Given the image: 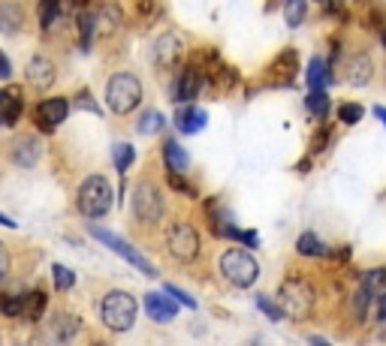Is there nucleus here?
Returning a JSON list of instances; mask_svg holds the SVG:
<instances>
[{"label":"nucleus","mask_w":386,"mask_h":346,"mask_svg":"<svg viewBox=\"0 0 386 346\" xmlns=\"http://www.w3.org/2000/svg\"><path fill=\"white\" fill-rule=\"evenodd\" d=\"M383 280H386V271L383 268H374V271H369V274H362L360 293L353 295V316L360 322H365L369 307L378 302V295H380V289H383Z\"/></svg>","instance_id":"nucleus-9"},{"label":"nucleus","mask_w":386,"mask_h":346,"mask_svg":"<svg viewBox=\"0 0 386 346\" xmlns=\"http://www.w3.org/2000/svg\"><path fill=\"white\" fill-rule=\"evenodd\" d=\"M67 115H70V103L63 97H52V99H43L40 106H36V112H33V121L36 126H40L43 133H52L58 124L67 121Z\"/></svg>","instance_id":"nucleus-10"},{"label":"nucleus","mask_w":386,"mask_h":346,"mask_svg":"<svg viewBox=\"0 0 386 346\" xmlns=\"http://www.w3.org/2000/svg\"><path fill=\"white\" fill-rule=\"evenodd\" d=\"M338 115H341V121H344V124H360V121H362V115H365V108H362L360 103H344Z\"/></svg>","instance_id":"nucleus-35"},{"label":"nucleus","mask_w":386,"mask_h":346,"mask_svg":"<svg viewBox=\"0 0 386 346\" xmlns=\"http://www.w3.org/2000/svg\"><path fill=\"white\" fill-rule=\"evenodd\" d=\"M100 320L112 331H127L136 322V298L130 293H121V289L109 293L100 304Z\"/></svg>","instance_id":"nucleus-5"},{"label":"nucleus","mask_w":386,"mask_h":346,"mask_svg":"<svg viewBox=\"0 0 386 346\" xmlns=\"http://www.w3.org/2000/svg\"><path fill=\"white\" fill-rule=\"evenodd\" d=\"M305 106H308V112L314 115V117H326L329 108H332V103H329V97H326V90H311L308 99H305Z\"/></svg>","instance_id":"nucleus-29"},{"label":"nucleus","mask_w":386,"mask_h":346,"mask_svg":"<svg viewBox=\"0 0 386 346\" xmlns=\"http://www.w3.org/2000/svg\"><path fill=\"white\" fill-rule=\"evenodd\" d=\"M76 208L79 214H85L88 220H100V217L109 214L112 208V187L103 175H91L82 181L79 193H76Z\"/></svg>","instance_id":"nucleus-1"},{"label":"nucleus","mask_w":386,"mask_h":346,"mask_svg":"<svg viewBox=\"0 0 386 346\" xmlns=\"http://www.w3.org/2000/svg\"><path fill=\"white\" fill-rule=\"evenodd\" d=\"M208 124V115H206V108H196V106H181L178 112H176V126L181 133H199L202 126Z\"/></svg>","instance_id":"nucleus-17"},{"label":"nucleus","mask_w":386,"mask_h":346,"mask_svg":"<svg viewBox=\"0 0 386 346\" xmlns=\"http://www.w3.org/2000/svg\"><path fill=\"white\" fill-rule=\"evenodd\" d=\"M0 226H6V229H15V220H13V217H6V214H0Z\"/></svg>","instance_id":"nucleus-42"},{"label":"nucleus","mask_w":386,"mask_h":346,"mask_svg":"<svg viewBox=\"0 0 386 346\" xmlns=\"http://www.w3.org/2000/svg\"><path fill=\"white\" fill-rule=\"evenodd\" d=\"M341 76H344L347 85H356V88H365V85H369L371 76H374V60L369 58V51L347 54Z\"/></svg>","instance_id":"nucleus-11"},{"label":"nucleus","mask_w":386,"mask_h":346,"mask_svg":"<svg viewBox=\"0 0 386 346\" xmlns=\"http://www.w3.org/2000/svg\"><path fill=\"white\" fill-rule=\"evenodd\" d=\"M52 274H54V286H58L61 293H67V289L76 283V274H72L70 268H63V265H52Z\"/></svg>","instance_id":"nucleus-33"},{"label":"nucleus","mask_w":386,"mask_h":346,"mask_svg":"<svg viewBox=\"0 0 386 346\" xmlns=\"http://www.w3.org/2000/svg\"><path fill=\"white\" fill-rule=\"evenodd\" d=\"M256 307L269 316L272 322H278V320H284V311H281V304H275L272 298H265V295H256Z\"/></svg>","instance_id":"nucleus-34"},{"label":"nucleus","mask_w":386,"mask_h":346,"mask_svg":"<svg viewBox=\"0 0 386 346\" xmlns=\"http://www.w3.org/2000/svg\"><path fill=\"white\" fill-rule=\"evenodd\" d=\"M380 40H383V45H386V27H383V33H380Z\"/></svg>","instance_id":"nucleus-44"},{"label":"nucleus","mask_w":386,"mask_h":346,"mask_svg":"<svg viewBox=\"0 0 386 346\" xmlns=\"http://www.w3.org/2000/svg\"><path fill=\"white\" fill-rule=\"evenodd\" d=\"M22 27H24V9L18 3H0V31L15 36Z\"/></svg>","instance_id":"nucleus-20"},{"label":"nucleus","mask_w":386,"mask_h":346,"mask_svg":"<svg viewBox=\"0 0 386 346\" xmlns=\"http://www.w3.org/2000/svg\"><path fill=\"white\" fill-rule=\"evenodd\" d=\"M88 232H91V235H94V238H97V241H103V244H106V247H109V250H115V253H118V256H124V259H127V262H130V265H133V268H139V271H142V274H145V277H157V268H154V265H151V262H148V259H145V256H142V253H136V247H133V244H130V241L118 238V235H115V232H109V229H103V226H88Z\"/></svg>","instance_id":"nucleus-6"},{"label":"nucleus","mask_w":386,"mask_h":346,"mask_svg":"<svg viewBox=\"0 0 386 346\" xmlns=\"http://www.w3.org/2000/svg\"><path fill=\"white\" fill-rule=\"evenodd\" d=\"M6 274H9V253H6L3 244H0V283H3Z\"/></svg>","instance_id":"nucleus-38"},{"label":"nucleus","mask_w":386,"mask_h":346,"mask_svg":"<svg viewBox=\"0 0 386 346\" xmlns=\"http://www.w3.org/2000/svg\"><path fill=\"white\" fill-rule=\"evenodd\" d=\"M167 247L178 262H193L199 256V232L190 223H176L167 235Z\"/></svg>","instance_id":"nucleus-8"},{"label":"nucleus","mask_w":386,"mask_h":346,"mask_svg":"<svg viewBox=\"0 0 386 346\" xmlns=\"http://www.w3.org/2000/svg\"><path fill=\"white\" fill-rule=\"evenodd\" d=\"M0 313L3 316H22V298L18 295H0Z\"/></svg>","instance_id":"nucleus-36"},{"label":"nucleus","mask_w":386,"mask_h":346,"mask_svg":"<svg viewBox=\"0 0 386 346\" xmlns=\"http://www.w3.org/2000/svg\"><path fill=\"white\" fill-rule=\"evenodd\" d=\"M43 311H45V295L43 293H31V295L22 298V316L24 320L36 322L43 316Z\"/></svg>","instance_id":"nucleus-25"},{"label":"nucleus","mask_w":386,"mask_h":346,"mask_svg":"<svg viewBox=\"0 0 386 346\" xmlns=\"http://www.w3.org/2000/svg\"><path fill=\"white\" fill-rule=\"evenodd\" d=\"M40 154H43V145L33 139V135H15L13 145H9V160L15 163V166H24L31 169L40 163Z\"/></svg>","instance_id":"nucleus-12"},{"label":"nucleus","mask_w":386,"mask_h":346,"mask_svg":"<svg viewBox=\"0 0 386 346\" xmlns=\"http://www.w3.org/2000/svg\"><path fill=\"white\" fill-rule=\"evenodd\" d=\"M163 157H167V166H169V172H185L187 166H190V160H187V151L181 148L178 142H167L163 145Z\"/></svg>","instance_id":"nucleus-22"},{"label":"nucleus","mask_w":386,"mask_h":346,"mask_svg":"<svg viewBox=\"0 0 386 346\" xmlns=\"http://www.w3.org/2000/svg\"><path fill=\"white\" fill-rule=\"evenodd\" d=\"M97 33V13H79V40H82V49H91V40Z\"/></svg>","instance_id":"nucleus-27"},{"label":"nucleus","mask_w":386,"mask_h":346,"mask_svg":"<svg viewBox=\"0 0 386 346\" xmlns=\"http://www.w3.org/2000/svg\"><path fill=\"white\" fill-rule=\"evenodd\" d=\"M133 214L142 223H160L163 217V196L151 181H139L133 190Z\"/></svg>","instance_id":"nucleus-7"},{"label":"nucleus","mask_w":386,"mask_h":346,"mask_svg":"<svg viewBox=\"0 0 386 346\" xmlns=\"http://www.w3.org/2000/svg\"><path fill=\"white\" fill-rule=\"evenodd\" d=\"M22 115V90L18 88H9V90H0V124L3 126H13Z\"/></svg>","instance_id":"nucleus-18"},{"label":"nucleus","mask_w":386,"mask_h":346,"mask_svg":"<svg viewBox=\"0 0 386 346\" xmlns=\"http://www.w3.org/2000/svg\"><path fill=\"white\" fill-rule=\"evenodd\" d=\"M242 244H247V247H256L260 238H256V232H242Z\"/></svg>","instance_id":"nucleus-41"},{"label":"nucleus","mask_w":386,"mask_h":346,"mask_svg":"<svg viewBox=\"0 0 386 346\" xmlns=\"http://www.w3.org/2000/svg\"><path fill=\"white\" fill-rule=\"evenodd\" d=\"M293 72H296V51H284L281 58L275 60L272 76H278V85H287L293 79Z\"/></svg>","instance_id":"nucleus-24"},{"label":"nucleus","mask_w":386,"mask_h":346,"mask_svg":"<svg viewBox=\"0 0 386 346\" xmlns=\"http://www.w3.org/2000/svg\"><path fill=\"white\" fill-rule=\"evenodd\" d=\"M374 117H378V121H383V126H386V108L383 106H374Z\"/></svg>","instance_id":"nucleus-43"},{"label":"nucleus","mask_w":386,"mask_h":346,"mask_svg":"<svg viewBox=\"0 0 386 346\" xmlns=\"http://www.w3.org/2000/svg\"><path fill=\"white\" fill-rule=\"evenodd\" d=\"M97 27L103 36H112L118 27H121V6H115V3L100 6L97 9Z\"/></svg>","instance_id":"nucleus-21"},{"label":"nucleus","mask_w":386,"mask_h":346,"mask_svg":"<svg viewBox=\"0 0 386 346\" xmlns=\"http://www.w3.org/2000/svg\"><path fill=\"white\" fill-rule=\"evenodd\" d=\"M145 313H148L154 322H169V320H176L178 304L172 302V295L167 289H163V293H148L145 295Z\"/></svg>","instance_id":"nucleus-14"},{"label":"nucleus","mask_w":386,"mask_h":346,"mask_svg":"<svg viewBox=\"0 0 386 346\" xmlns=\"http://www.w3.org/2000/svg\"><path fill=\"white\" fill-rule=\"evenodd\" d=\"M202 88V69L199 67H187L181 76L172 81V99L176 103H193V97Z\"/></svg>","instance_id":"nucleus-13"},{"label":"nucleus","mask_w":386,"mask_h":346,"mask_svg":"<svg viewBox=\"0 0 386 346\" xmlns=\"http://www.w3.org/2000/svg\"><path fill=\"white\" fill-rule=\"evenodd\" d=\"M374 304H378V320L383 322L386 320V289H380V295H378V302H374Z\"/></svg>","instance_id":"nucleus-39"},{"label":"nucleus","mask_w":386,"mask_h":346,"mask_svg":"<svg viewBox=\"0 0 386 346\" xmlns=\"http://www.w3.org/2000/svg\"><path fill=\"white\" fill-rule=\"evenodd\" d=\"M27 81H31V88H52L54 85V79H58V72H54V63L45 58V54H33L31 63H27Z\"/></svg>","instance_id":"nucleus-15"},{"label":"nucleus","mask_w":386,"mask_h":346,"mask_svg":"<svg viewBox=\"0 0 386 346\" xmlns=\"http://www.w3.org/2000/svg\"><path fill=\"white\" fill-rule=\"evenodd\" d=\"M76 331H79V316H70V313H58V316H54L52 334L58 340H70Z\"/></svg>","instance_id":"nucleus-23"},{"label":"nucleus","mask_w":386,"mask_h":346,"mask_svg":"<svg viewBox=\"0 0 386 346\" xmlns=\"http://www.w3.org/2000/svg\"><path fill=\"white\" fill-rule=\"evenodd\" d=\"M136 130H139L142 135H145V133H160V130H167V117H163L160 112H154V108H148V112L139 117Z\"/></svg>","instance_id":"nucleus-28"},{"label":"nucleus","mask_w":386,"mask_h":346,"mask_svg":"<svg viewBox=\"0 0 386 346\" xmlns=\"http://www.w3.org/2000/svg\"><path fill=\"white\" fill-rule=\"evenodd\" d=\"M296 250L302 253V256H326L323 241H320L314 232H302L299 241H296Z\"/></svg>","instance_id":"nucleus-26"},{"label":"nucleus","mask_w":386,"mask_h":346,"mask_svg":"<svg viewBox=\"0 0 386 346\" xmlns=\"http://www.w3.org/2000/svg\"><path fill=\"white\" fill-rule=\"evenodd\" d=\"M220 274H224L233 286L247 289V286L256 283V277H260V265H256V259L245 247H233L220 256Z\"/></svg>","instance_id":"nucleus-4"},{"label":"nucleus","mask_w":386,"mask_h":346,"mask_svg":"<svg viewBox=\"0 0 386 346\" xmlns=\"http://www.w3.org/2000/svg\"><path fill=\"white\" fill-rule=\"evenodd\" d=\"M13 76V67H9V60H6V54L0 51V79H9Z\"/></svg>","instance_id":"nucleus-40"},{"label":"nucleus","mask_w":386,"mask_h":346,"mask_svg":"<svg viewBox=\"0 0 386 346\" xmlns=\"http://www.w3.org/2000/svg\"><path fill=\"white\" fill-rule=\"evenodd\" d=\"M61 13H63L61 0H43V3H40V27H43V31H49V27L58 22Z\"/></svg>","instance_id":"nucleus-31"},{"label":"nucleus","mask_w":386,"mask_h":346,"mask_svg":"<svg viewBox=\"0 0 386 346\" xmlns=\"http://www.w3.org/2000/svg\"><path fill=\"white\" fill-rule=\"evenodd\" d=\"M112 154H115V169H118V172H121V175H124V172H127V169H130V163H133V157H136L133 145H130V142H118V145H115V148H112Z\"/></svg>","instance_id":"nucleus-32"},{"label":"nucleus","mask_w":386,"mask_h":346,"mask_svg":"<svg viewBox=\"0 0 386 346\" xmlns=\"http://www.w3.org/2000/svg\"><path fill=\"white\" fill-rule=\"evenodd\" d=\"M167 293L172 295V298H176V302L178 304H185V307H196V302H193V298L185 293V289H178V286H172V283H167Z\"/></svg>","instance_id":"nucleus-37"},{"label":"nucleus","mask_w":386,"mask_h":346,"mask_svg":"<svg viewBox=\"0 0 386 346\" xmlns=\"http://www.w3.org/2000/svg\"><path fill=\"white\" fill-rule=\"evenodd\" d=\"M278 302H281L284 316L302 322V320H308V316H311V311H314V289H311L308 280L290 277V280H284V283H281Z\"/></svg>","instance_id":"nucleus-3"},{"label":"nucleus","mask_w":386,"mask_h":346,"mask_svg":"<svg viewBox=\"0 0 386 346\" xmlns=\"http://www.w3.org/2000/svg\"><path fill=\"white\" fill-rule=\"evenodd\" d=\"M308 15V0H287V6H284V18H287L290 27H299L305 22Z\"/></svg>","instance_id":"nucleus-30"},{"label":"nucleus","mask_w":386,"mask_h":346,"mask_svg":"<svg viewBox=\"0 0 386 346\" xmlns=\"http://www.w3.org/2000/svg\"><path fill=\"white\" fill-rule=\"evenodd\" d=\"M142 103V81L133 72H115L106 85V106L115 115H130Z\"/></svg>","instance_id":"nucleus-2"},{"label":"nucleus","mask_w":386,"mask_h":346,"mask_svg":"<svg viewBox=\"0 0 386 346\" xmlns=\"http://www.w3.org/2000/svg\"><path fill=\"white\" fill-rule=\"evenodd\" d=\"M305 79L311 90H326V85H332V69H329V63L323 58H311Z\"/></svg>","instance_id":"nucleus-19"},{"label":"nucleus","mask_w":386,"mask_h":346,"mask_svg":"<svg viewBox=\"0 0 386 346\" xmlns=\"http://www.w3.org/2000/svg\"><path fill=\"white\" fill-rule=\"evenodd\" d=\"M154 60L160 67H176L181 60V40L176 33H160L157 42H154Z\"/></svg>","instance_id":"nucleus-16"}]
</instances>
